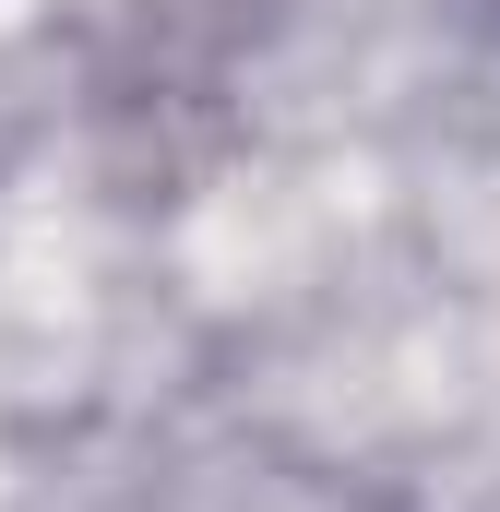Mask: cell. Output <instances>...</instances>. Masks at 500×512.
<instances>
[]
</instances>
